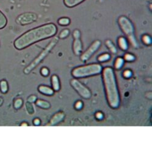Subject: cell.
Returning a JSON list of instances; mask_svg holds the SVG:
<instances>
[{
  "mask_svg": "<svg viewBox=\"0 0 152 144\" xmlns=\"http://www.w3.org/2000/svg\"><path fill=\"white\" fill-rule=\"evenodd\" d=\"M7 23V20L4 14L0 11V29H2L6 27Z\"/></svg>",
  "mask_w": 152,
  "mask_h": 144,
  "instance_id": "obj_16",
  "label": "cell"
},
{
  "mask_svg": "<svg viewBox=\"0 0 152 144\" xmlns=\"http://www.w3.org/2000/svg\"><path fill=\"white\" fill-rule=\"evenodd\" d=\"M71 20L69 18L62 17L58 20V23L60 26H68L70 24Z\"/></svg>",
  "mask_w": 152,
  "mask_h": 144,
  "instance_id": "obj_18",
  "label": "cell"
},
{
  "mask_svg": "<svg viewBox=\"0 0 152 144\" xmlns=\"http://www.w3.org/2000/svg\"><path fill=\"white\" fill-rule=\"evenodd\" d=\"M103 77L108 103L112 108H117L120 101L113 69L105 68L103 71Z\"/></svg>",
  "mask_w": 152,
  "mask_h": 144,
  "instance_id": "obj_2",
  "label": "cell"
},
{
  "mask_svg": "<svg viewBox=\"0 0 152 144\" xmlns=\"http://www.w3.org/2000/svg\"><path fill=\"white\" fill-rule=\"evenodd\" d=\"M23 104V100L21 98H17V100H15V102H14V108L15 109H20L21 106H22Z\"/></svg>",
  "mask_w": 152,
  "mask_h": 144,
  "instance_id": "obj_24",
  "label": "cell"
},
{
  "mask_svg": "<svg viewBox=\"0 0 152 144\" xmlns=\"http://www.w3.org/2000/svg\"><path fill=\"white\" fill-rule=\"evenodd\" d=\"M132 72L130 70H127L124 72V76L125 77V78H129V77L132 76Z\"/></svg>",
  "mask_w": 152,
  "mask_h": 144,
  "instance_id": "obj_30",
  "label": "cell"
},
{
  "mask_svg": "<svg viewBox=\"0 0 152 144\" xmlns=\"http://www.w3.org/2000/svg\"><path fill=\"white\" fill-rule=\"evenodd\" d=\"M72 49L75 55H78L81 54V52L82 51V44L80 38H74Z\"/></svg>",
  "mask_w": 152,
  "mask_h": 144,
  "instance_id": "obj_9",
  "label": "cell"
},
{
  "mask_svg": "<svg viewBox=\"0 0 152 144\" xmlns=\"http://www.w3.org/2000/svg\"><path fill=\"white\" fill-rule=\"evenodd\" d=\"M101 45V42L99 40L95 41L93 43H92V45L89 47V48L81 55V60L83 62L88 60L99 49Z\"/></svg>",
  "mask_w": 152,
  "mask_h": 144,
  "instance_id": "obj_8",
  "label": "cell"
},
{
  "mask_svg": "<svg viewBox=\"0 0 152 144\" xmlns=\"http://www.w3.org/2000/svg\"><path fill=\"white\" fill-rule=\"evenodd\" d=\"M69 30L68 29H64L63 30H62L60 33V34L59 35V38L60 39H64L67 38L69 35Z\"/></svg>",
  "mask_w": 152,
  "mask_h": 144,
  "instance_id": "obj_22",
  "label": "cell"
},
{
  "mask_svg": "<svg viewBox=\"0 0 152 144\" xmlns=\"http://www.w3.org/2000/svg\"><path fill=\"white\" fill-rule=\"evenodd\" d=\"M118 23L120 26L122 30L124 32V34L127 36L130 43L132 44L134 47L137 46V42L135 40L134 35V27L130 21L125 17H121L119 18Z\"/></svg>",
  "mask_w": 152,
  "mask_h": 144,
  "instance_id": "obj_5",
  "label": "cell"
},
{
  "mask_svg": "<svg viewBox=\"0 0 152 144\" xmlns=\"http://www.w3.org/2000/svg\"><path fill=\"white\" fill-rule=\"evenodd\" d=\"M9 90L8 83L6 80H3L0 82V90H1L2 93H6Z\"/></svg>",
  "mask_w": 152,
  "mask_h": 144,
  "instance_id": "obj_17",
  "label": "cell"
},
{
  "mask_svg": "<svg viewBox=\"0 0 152 144\" xmlns=\"http://www.w3.org/2000/svg\"><path fill=\"white\" fill-rule=\"evenodd\" d=\"M34 124L35 125H39L40 124V120L38 119H35L34 120Z\"/></svg>",
  "mask_w": 152,
  "mask_h": 144,
  "instance_id": "obj_32",
  "label": "cell"
},
{
  "mask_svg": "<svg viewBox=\"0 0 152 144\" xmlns=\"http://www.w3.org/2000/svg\"><path fill=\"white\" fill-rule=\"evenodd\" d=\"M106 45L108 48H109V49L110 50V51L113 54H116L117 52V49H116L115 46L114 45V44L113 43V42L111 41L106 40Z\"/></svg>",
  "mask_w": 152,
  "mask_h": 144,
  "instance_id": "obj_21",
  "label": "cell"
},
{
  "mask_svg": "<svg viewBox=\"0 0 152 144\" xmlns=\"http://www.w3.org/2000/svg\"><path fill=\"white\" fill-rule=\"evenodd\" d=\"M57 38H54L52 40H51L47 45V46L45 48V49H43L38 56L25 68V69L24 70V72L28 74L30 73L34 68H35L37 66L48 56V55L50 53L52 49L57 45Z\"/></svg>",
  "mask_w": 152,
  "mask_h": 144,
  "instance_id": "obj_4",
  "label": "cell"
},
{
  "mask_svg": "<svg viewBox=\"0 0 152 144\" xmlns=\"http://www.w3.org/2000/svg\"><path fill=\"white\" fill-rule=\"evenodd\" d=\"M26 109H27L29 114H32L34 113V112H35L34 108L30 102H27L26 104Z\"/></svg>",
  "mask_w": 152,
  "mask_h": 144,
  "instance_id": "obj_23",
  "label": "cell"
},
{
  "mask_svg": "<svg viewBox=\"0 0 152 144\" xmlns=\"http://www.w3.org/2000/svg\"><path fill=\"white\" fill-rule=\"evenodd\" d=\"M102 66L99 64H91L76 68L72 72L75 78H80L98 74L102 71Z\"/></svg>",
  "mask_w": 152,
  "mask_h": 144,
  "instance_id": "obj_3",
  "label": "cell"
},
{
  "mask_svg": "<svg viewBox=\"0 0 152 144\" xmlns=\"http://www.w3.org/2000/svg\"><path fill=\"white\" fill-rule=\"evenodd\" d=\"M82 106H83L82 103L80 101H79V102H77V103H75V107L77 109H80L82 108Z\"/></svg>",
  "mask_w": 152,
  "mask_h": 144,
  "instance_id": "obj_31",
  "label": "cell"
},
{
  "mask_svg": "<svg viewBox=\"0 0 152 144\" xmlns=\"http://www.w3.org/2000/svg\"><path fill=\"white\" fill-rule=\"evenodd\" d=\"M36 105L43 109H48L50 108L51 105L50 103L45 101H43V100H38L36 102Z\"/></svg>",
  "mask_w": 152,
  "mask_h": 144,
  "instance_id": "obj_15",
  "label": "cell"
},
{
  "mask_svg": "<svg viewBox=\"0 0 152 144\" xmlns=\"http://www.w3.org/2000/svg\"><path fill=\"white\" fill-rule=\"evenodd\" d=\"M124 59L127 62H133L135 60V57L131 54H127L125 55Z\"/></svg>",
  "mask_w": 152,
  "mask_h": 144,
  "instance_id": "obj_26",
  "label": "cell"
},
{
  "mask_svg": "<svg viewBox=\"0 0 152 144\" xmlns=\"http://www.w3.org/2000/svg\"><path fill=\"white\" fill-rule=\"evenodd\" d=\"M64 114L62 112L56 114L52 117L50 121V125H54L57 124L58 123L60 122L64 119Z\"/></svg>",
  "mask_w": 152,
  "mask_h": 144,
  "instance_id": "obj_10",
  "label": "cell"
},
{
  "mask_svg": "<svg viewBox=\"0 0 152 144\" xmlns=\"http://www.w3.org/2000/svg\"><path fill=\"white\" fill-rule=\"evenodd\" d=\"M85 0H63L64 4L68 7L71 8L83 2Z\"/></svg>",
  "mask_w": 152,
  "mask_h": 144,
  "instance_id": "obj_12",
  "label": "cell"
},
{
  "mask_svg": "<svg viewBox=\"0 0 152 144\" xmlns=\"http://www.w3.org/2000/svg\"><path fill=\"white\" fill-rule=\"evenodd\" d=\"M57 32V27L54 24L43 25L26 32L17 38L14 41V46L18 50L23 49L32 44L54 37Z\"/></svg>",
  "mask_w": 152,
  "mask_h": 144,
  "instance_id": "obj_1",
  "label": "cell"
},
{
  "mask_svg": "<svg viewBox=\"0 0 152 144\" xmlns=\"http://www.w3.org/2000/svg\"><path fill=\"white\" fill-rule=\"evenodd\" d=\"M36 101H37V97L35 96H30V97H29L28 99V101L30 103L35 102Z\"/></svg>",
  "mask_w": 152,
  "mask_h": 144,
  "instance_id": "obj_29",
  "label": "cell"
},
{
  "mask_svg": "<svg viewBox=\"0 0 152 144\" xmlns=\"http://www.w3.org/2000/svg\"><path fill=\"white\" fill-rule=\"evenodd\" d=\"M117 43H118V45L122 50L123 51H126L128 49V43H127V40L125 37H121L118 38L117 40Z\"/></svg>",
  "mask_w": 152,
  "mask_h": 144,
  "instance_id": "obj_13",
  "label": "cell"
},
{
  "mask_svg": "<svg viewBox=\"0 0 152 144\" xmlns=\"http://www.w3.org/2000/svg\"><path fill=\"white\" fill-rule=\"evenodd\" d=\"M72 36L74 38H80V32L78 29H76L73 32Z\"/></svg>",
  "mask_w": 152,
  "mask_h": 144,
  "instance_id": "obj_28",
  "label": "cell"
},
{
  "mask_svg": "<svg viewBox=\"0 0 152 144\" xmlns=\"http://www.w3.org/2000/svg\"><path fill=\"white\" fill-rule=\"evenodd\" d=\"M71 85L74 87V89L77 91L79 94L85 98H89L91 97L90 91L84 86L80 82L77 80H72L71 82Z\"/></svg>",
  "mask_w": 152,
  "mask_h": 144,
  "instance_id": "obj_7",
  "label": "cell"
},
{
  "mask_svg": "<svg viewBox=\"0 0 152 144\" xmlns=\"http://www.w3.org/2000/svg\"><path fill=\"white\" fill-rule=\"evenodd\" d=\"M96 117L98 119H102L103 118V114L101 113H98L96 114Z\"/></svg>",
  "mask_w": 152,
  "mask_h": 144,
  "instance_id": "obj_33",
  "label": "cell"
},
{
  "mask_svg": "<svg viewBox=\"0 0 152 144\" xmlns=\"http://www.w3.org/2000/svg\"><path fill=\"white\" fill-rule=\"evenodd\" d=\"M38 91L41 94L46 96H52L54 93V90L52 88L45 85H40L38 87Z\"/></svg>",
  "mask_w": 152,
  "mask_h": 144,
  "instance_id": "obj_11",
  "label": "cell"
},
{
  "mask_svg": "<svg viewBox=\"0 0 152 144\" xmlns=\"http://www.w3.org/2000/svg\"><path fill=\"white\" fill-rule=\"evenodd\" d=\"M142 40H143V41L145 44V45H150L151 44V39L150 37L147 35H144L143 37Z\"/></svg>",
  "mask_w": 152,
  "mask_h": 144,
  "instance_id": "obj_25",
  "label": "cell"
},
{
  "mask_svg": "<svg viewBox=\"0 0 152 144\" xmlns=\"http://www.w3.org/2000/svg\"><path fill=\"white\" fill-rule=\"evenodd\" d=\"M124 64V59H123L121 57H119L116 60L114 67L117 69H120Z\"/></svg>",
  "mask_w": 152,
  "mask_h": 144,
  "instance_id": "obj_19",
  "label": "cell"
},
{
  "mask_svg": "<svg viewBox=\"0 0 152 144\" xmlns=\"http://www.w3.org/2000/svg\"><path fill=\"white\" fill-rule=\"evenodd\" d=\"M38 18L37 15L32 12H26L20 15L16 20V23L21 26L30 25L36 21Z\"/></svg>",
  "mask_w": 152,
  "mask_h": 144,
  "instance_id": "obj_6",
  "label": "cell"
},
{
  "mask_svg": "<svg viewBox=\"0 0 152 144\" xmlns=\"http://www.w3.org/2000/svg\"><path fill=\"white\" fill-rule=\"evenodd\" d=\"M3 102H4L3 98H1V97H0V106H1L3 105Z\"/></svg>",
  "mask_w": 152,
  "mask_h": 144,
  "instance_id": "obj_34",
  "label": "cell"
},
{
  "mask_svg": "<svg viewBox=\"0 0 152 144\" xmlns=\"http://www.w3.org/2000/svg\"><path fill=\"white\" fill-rule=\"evenodd\" d=\"M51 82H52V85L53 87V90L56 91H59L60 88V82H59V77L56 75H54L52 76Z\"/></svg>",
  "mask_w": 152,
  "mask_h": 144,
  "instance_id": "obj_14",
  "label": "cell"
},
{
  "mask_svg": "<svg viewBox=\"0 0 152 144\" xmlns=\"http://www.w3.org/2000/svg\"><path fill=\"white\" fill-rule=\"evenodd\" d=\"M111 56L109 54H104L99 55L98 58H97V60H98L99 62H105L109 60Z\"/></svg>",
  "mask_w": 152,
  "mask_h": 144,
  "instance_id": "obj_20",
  "label": "cell"
},
{
  "mask_svg": "<svg viewBox=\"0 0 152 144\" xmlns=\"http://www.w3.org/2000/svg\"><path fill=\"white\" fill-rule=\"evenodd\" d=\"M40 73L41 74L44 76V77H47L49 75V70L47 68H45V67H43L40 70Z\"/></svg>",
  "mask_w": 152,
  "mask_h": 144,
  "instance_id": "obj_27",
  "label": "cell"
}]
</instances>
